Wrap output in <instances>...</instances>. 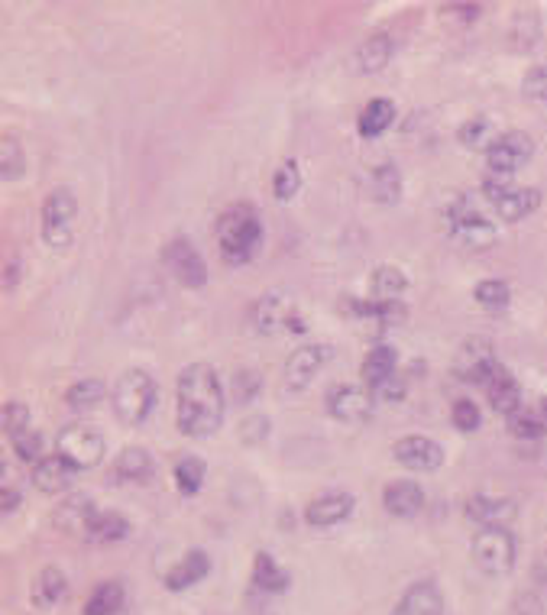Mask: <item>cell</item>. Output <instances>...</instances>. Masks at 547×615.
<instances>
[{"label":"cell","instance_id":"cell-1","mask_svg":"<svg viewBox=\"0 0 547 615\" xmlns=\"http://www.w3.org/2000/svg\"><path fill=\"white\" fill-rule=\"evenodd\" d=\"M175 421L185 437H211L224 421L221 379L208 363H191L175 382Z\"/></svg>","mask_w":547,"mask_h":615},{"label":"cell","instance_id":"cell-2","mask_svg":"<svg viewBox=\"0 0 547 615\" xmlns=\"http://www.w3.org/2000/svg\"><path fill=\"white\" fill-rule=\"evenodd\" d=\"M217 243L221 256L230 266H243L259 253L263 246V221L250 204H234L217 217Z\"/></svg>","mask_w":547,"mask_h":615},{"label":"cell","instance_id":"cell-3","mask_svg":"<svg viewBox=\"0 0 547 615\" xmlns=\"http://www.w3.org/2000/svg\"><path fill=\"white\" fill-rule=\"evenodd\" d=\"M111 402H114V415L123 421V425H143L153 412L156 405V382L146 369H127L117 382H114V392H111Z\"/></svg>","mask_w":547,"mask_h":615},{"label":"cell","instance_id":"cell-4","mask_svg":"<svg viewBox=\"0 0 547 615\" xmlns=\"http://www.w3.org/2000/svg\"><path fill=\"white\" fill-rule=\"evenodd\" d=\"M447 224L450 234H454L457 243L470 246V250H486V246L496 243V224H489V217H483L476 211V204L470 195H460L450 201L447 208Z\"/></svg>","mask_w":547,"mask_h":615},{"label":"cell","instance_id":"cell-5","mask_svg":"<svg viewBox=\"0 0 547 615\" xmlns=\"http://www.w3.org/2000/svg\"><path fill=\"white\" fill-rule=\"evenodd\" d=\"M56 454L75 470H91L98 467L104 457V434L91 425H81V421H72L65 425L56 437Z\"/></svg>","mask_w":547,"mask_h":615},{"label":"cell","instance_id":"cell-6","mask_svg":"<svg viewBox=\"0 0 547 615\" xmlns=\"http://www.w3.org/2000/svg\"><path fill=\"white\" fill-rule=\"evenodd\" d=\"M78 201L72 188H52L43 201V240L52 250H65L72 243V224H75Z\"/></svg>","mask_w":547,"mask_h":615},{"label":"cell","instance_id":"cell-7","mask_svg":"<svg viewBox=\"0 0 547 615\" xmlns=\"http://www.w3.org/2000/svg\"><path fill=\"white\" fill-rule=\"evenodd\" d=\"M473 560L489 577L509 573L515 567V538L509 528H483L473 541Z\"/></svg>","mask_w":547,"mask_h":615},{"label":"cell","instance_id":"cell-8","mask_svg":"<svg viewBox=\"0 0 547 615\" xmlns=\"http://www.w3.org/2000/svg\"><path fill=\"white\" fill-rule=\"evenodd\" d=\"M253 324L259 334H276V331H292L302 334L305 331V318L298 314L295 302L282 292H269L256 302L253 308Z\"/></svg>","mask_w":547,"mask_h":615},{"label":"cell","instance_id":"cell-9","mask_svg":"<svg viewBox=\"0 0 547 615\" xmlns=\"http://www.w3.org/2000/svg\"><path fill=\"white\" fill-rule=\"evenodd\" d=\"M162 266H166L169 276L175 282H182L185 289H201V285L208 282V266H204L201 253L185 237H175L162 246Z\"/></svg>","mask_w":547,"mask_h":615},{"label":"cell","instance_id":"cell-10","mask_svg":"<svg viewBox=\"0 0 547 615\" xmlns=\"http://www.w3.org/2000/svg\"><path fill=\"white\" fill-rule=\"evenodd\" d=\"M531 156H535V140L522 130H509L496 136V143L486 149V172L515 175Z\"/></svg>","mask_w":547,"mask_h":615},{"label":"cell","instance_id":"cell-11","mask_svg":"<svg viewBox=\"0 0 547 615\" xmlns=\"http://www.w3.org/2000/svg\"><path fill=\"white\" fill-rule=\"evenodd\" d=\"M496 357H492V344L486 337H470L467 344L460 347L457 353V363H454V373L470 382V386H489V379L496 376Z\"/></svg>","mask_w":547,"mask_h":615},{"label":"cell","instance_id":"cell-12","mask_svg":"<svg viewBox=\"0 0 547 615\" xmlns=\"http://www.w3.org/2000/svg\"><path fill=\"white\" fill-rule=\"evenodd\" d=\"M373 402L376 395L366 386H337L327 395V412L344 425H363V421L373 415Z\"/></svg>","mask_w":547,"mask_h":615},{"label":"cell","instance_id":"cell-13","mask_svg":"<svg viewBox=\"0 0 547 615\" xmlns=\"http://www.w3.org/2000/svg\"><path fill=\"white\" fill-rule=\"evenodd\" d=\"M392 454L405 470H415V473H431L444 463V447L431 441V437H418V434L402 437V441L392 447Z\"/></svg>","mask_w":547,"mask_h":615},{"label":"cell","instance_id":"cell-14","mask_svg":"<svg viewBox=\"0 0 547 615\" xmlns=\"http://www.w3.org/2000/svg\"><path fill=\"white\" fill-rule=\"evenodd\" d=\"M331 357V347L327 344H305L298 347L289 360H285V382L289 389H305L308 382L321 373V366Z\"/></svg>","mask_w":547,"mask_h":615},{"label":"cell","instance_id":"cell-15","mask_svg":"<svg viewBox=\"0 0 547 615\" xmlns=\"http://www.w3.org/2000/svg\"><path fill=\"white\" fill-rule=\"evenodd\" d=\"M353 505L357 502H353L350 492H327V496L314 499L305 509V522L314 528H334L353 515Z\"/></svg>","mask_w":547,"mask_h":615},{"label":"cell","instance_id":"cell-16","mask_svg":"<svg viewBox=\"0 0 547 615\" xmlns=\"http://www.w3.org/2000/svg\"><path fill=\"white\" fill-rule=\"evenodd\" d=\"M392 615H444V596L434 580L412 583L399 599V606L392 609Z\"/></svg>","mask_w":547,"mask_h":615},{"label":"cell","instance_id":"cell-17","mask_svg":"<svg viewBox=\"0 0 547 615\" xmlns=\"http://www.w3.org/2000/svg\"><path fill=\"white\" fill-rule=\"evenodd\" d=\"M382 505L395 518H415L421 512V505H425V489L412 480L389 483L386 492H382Z\"/></svg>","mask_w":547,"mask_h":615},{"label":"cell","instance_id":"cell-18","mask_svg":"<svg viewBox=\"0 0 547 615\" xmlns=\"http://www.w3.org/2000/svg\"><path fill=\"white\" fill-rule=\"evenodd\" d=\"M486 395H489V405L496 408V412L502 415H515V412H522V386H518V379L509 373L505 366L496 369V376L489 379V386H486Z\"/></svg>","mask_w":547,"mask_h":615},{"label":"cell","instance_id":"cell-19","mask_svg":"<svg viewBox=\"0 0 547 615\" xmlns=\"http://www.w3.org/2000/svg\"><path fill=\"white\" fill-rule=\"evenodd\" d=\"M98 518V509L88 496H68L62 502V509L56 512V525L68 535H78V538H88V528L91 522Z\"/></svg>","mask_w":547,"mask_h":615},{"label":"cell","instance_id":"cell-20","mask_svg":"<svg viewBox=\"0 0 547 615\" xmlns=\"http://www.w3.org/2000/svg\"><path fill=\"white\" fill-rule=\"evenodd\" d=\"M75 467H68V463L56 454V457H43L36 463L33 470V486L39 492H46V496H56V492H65L75 480Z\"/></svg>","mask_w":547,"mask_h":615},{"label":"cell","instance_id":"cell-21","mask_svg":"<svg viewBox=\"0 0 547 615\" xmlns=\"http://www.w3.org/2000/svg\"><path fill=\"white\" fill-rule=\"evenodd\" d=\"M515 502L512 499H492V496H473L467 502V515L473 522H480L486 528H505L515 518Z\"/></svg>","mask_w":547,"mask_h":615},{"label":"cell","instance_id":"cell-22","mask_svg":"<svg viewBox=\"0 0 547 615\" xmlns=\"http://www.w3.org/2000/svg\"><path fill=\"white\" fill-rule=\"evenodd\" d=\"M156 463L149 457V450L143 447H123L114 460V480L120 483H146L153 476Z\"/></svg>","mask_w":547,"mask_h":615},{"label":"cell","instance_id":"cell-23","mask_svg":"<svg viewBox=\"0 0 547 615\" xmlns=\"http://www.w3.org/2000/svg\"><path fill=\"white\" fill-rule=\"evenodd\" d=\"M208 570H211L208 554H204V551H191L166 573V586H169L172 593H182V590H188V586H195V583H201L204 577H208Z\"/></svg>","mask_w":547,"mask_h":615},{"label":"cell","instance_id":"cell-24","mask_svg":"<svg viewBox=\"0 0 547 615\" xmlns=\"http://www.w3.org/2000/svg\"><path fill=\"white\" fill-rule=\"evenodd\" d=\"M395 366H399V353H395L392 347L379 344L366 353V360L360 366V376L366 382V389H379L382 382H389L395 376Z\"/></svg>","mask_w":547,"mask_h":615},{"label":"cell","instance_id":"cell-25","mask_svg":"<svg viewBox=\"0 0 547 615\" xmlns=\"http://www.w3.org/2000/svg\"><path fill=\"white\" fill-rule=\"evenodd\" d=\"M289 570H282L276 564V557L266 554V551H259L256 560H253V586L256 590H263V593H285L289 590Z\"/></svg>","mask_w":547,"mask_h":615},{"label":"cell","instance_id":"cell-26","mask_svg":"<svg viewBox=\"0 0 547 615\" xmlns=\"http://www.w3.org/2000/svg\"><path fill=\"white\" fill-rule=\"evenodd\" d=\"M389 59H392V39L386 33L366 36L360 43V49H357V68L366 75L382 72V68L389 65Z\"/></svg>","mask_w":547,"mask_h":615},{"label":"cell","instance_id":"cell-27","mask_svg":"<svg viewBox=\"0 0 547 615\" xmlns=\"http://www.w3.org/2000/svg\"><path fill=\"white\" fill-rule=\"evenodd\" d=\"M408 289V276L399 266H379L369 279V292L376 302H399Z\"/></svg>","mask_w":547,"mask_h":615},{"label":"cell","instance_id":"cell-28","mask_svg":"<svg viewBox=\"0 0 547 615\" xmlns=\"http://www.w3.org/2000/svg\"><path fill=\"white\" fill-rule=\"evenodd\" d=\"M538 204H541L538 188H512L509 195L496 204V211H499L502 221H522V217H528Z\"/></svg>","mask_w":547,"mask_h":615},{"label":"cell","instance_id":"cell-29","mask_svg":"<svg viewBox=\"0 0 547 615\" xmlns=\"http://www.w3.org/2000/svg\"><path fill=\"white\" fill-rule=\"evenodd\" d=\"M123 603H127V590H123V583L107 580L88 596L85 615H117L123 609Z\"/></svg>","mask_w":547,"mask_h":615},{"label":"cell","instance_id":"cell-30","mask_svg":"<svg viewBox=\"0 0 547 615\" xmlns=\"http://www.w3.org/2000/svg\"><path fill=\"white\" fill-rule=\"evenodd\" d=\"M65 590H68L65 573L56 570V567H46L43 573H39L36 586H33V606L36 609H52L65 596Z\"/></svg>","mask_w":547,"mask_h":615},{"label":"cell","instance_id":"cell-31","mask_svg":"<svg viewBox=\"0 0 547 615\" xmlns=\"http://www.w3.org/2000/svg\"><path fill=\"white\" fill-rule=\"evenodd\" d=\"M392 120H395V104L386 101V98H376V101H369L363 107V114H360V133L366 136V140H373V136L379 133H386L392 127Z\"/></svg>","mask_w":547,"mask_h":615},{"label":"cell","instance_id":"cell-32","mask_svg":"<svg viewBox=\"0 0 547 615\" xmlns=\"http://www.w3.org/2000/svg\"><path fill=\"white\" fill-rule=\"evenodd\" d=\"M130 535V525L123 515H114V512H98V518L91 522L88 528V538L91 544H114V541H123Z\"/></svg>","mask_w":547,"mask_h":615},{"label":"cell","instance_id":"cell-33","mask_svg":"<svg viewBox=\"0 0 547 615\" xmlns=\"http://www.w3.org/2000/svg\"><path fill=\"white\" fill-rule=\"evenodd\" d=\"M373 198L379 201V204H395L402 198V175H399V169L395 166H379V169H373Z\"/></svg>","mask_w":547,"mask_h":615},{"label":"cell","instance_id":"cell-34","mask_svg":"<svg viewBox=\"0 0 547 615\" xmlns=\"http://www.w3.org/2000/svg\"><path fill=\"white\" fill-rule=\"evenodd\" d=\"M204 483V460L201 457H182L175 463V486L182 496H195Z\"/></svg>","mask_w":547,"mask_h":615},{"label":"cell","instance_id":"cell-35","mask_svg":"<svg viewBox=\"0 0 547 615\" xmlns=\"http://www.w3.org/2000/svg\"><path fill=\"white\" fill-rule=\"evenodd\" d=\"M457 140H460L463 146H470V149H489L492 143H496L489 117H470V120L457 130Z\"/></svg>","mask_w":547,"mask_h":615},{"label":"cell","instance_id":"cell-36","mask_svg":"<svg viewBox=\"0 0 547 615\" xmlns=\"http://www.w3.org/2000/svg\"><path fill=\"white\" fill-rule=\"evenodd\" d=\"M104 382L101 379H78L72 389L65 392V402L75 408V412H81V408H91L98 405L104 399Z\"/></svg>","mask_w":547,"mask_h":615},{"label":"cell","instance_id":"cell-37","mask_svg":"<svg viewBox=\"0 0 547 615\" xmlns=\"http://www.w3.org/2000/svg\"><path fill=\"white\" fill-rule=\"evenodd\" d=\"M473 298H476V302H480L486 311H505V308H509L512 292H509V285H505V282L486 279V282H480V285L473 289Z\"/></svg>","mask_w":547,"mask_h":615},{"label":"cell","instance_id":"cell-38","mask_svg":"<svg viewBox=\"0 0 547 615\" xmlns=\"http://www.w3.org/2000/svg\"><path fill=\"white\" fill-rule=\"evenodd\" d=\"M298 188H302V172H298V162H282L276 179H272V191H276L279 201H292L298 195Z\"/></svg>","mask_w":547,"mask_h":615},{"label":"cell","instance_id":"cell-39","mask_svg":"<svg viewBox=\"0 0 547 615\" xmlns=\"http://www.w3.org/2000/svg\"><path fill=\"white\" fill-rule=\"evenodd\" d=\"M30 425V408H26L23 402H4V412H0V428H4V434L10 437H20L23 431H30L26 428Z\"/></svg>","mask_w":547,"mask_h":615},{"label":"cell","instance_id":"cell-40","mask_svg":"<svg viewBox=\"0 0 547 615\" xmlns=\"http://www.w3.org/2000/svg\"><path fill=\"white\" fill-rule=\"evenodd\" d=\"M509 431L515 434V437H522V441H535V437H544V431H547V425H544V418L541 415H535V412H515L512 418H509Z\"/></svg>","mask_w":547,"mask_h":615},{"label":"cell","instance_id":"cell-41","mask_svg":"<svg viewBox=\"0 0 547 615\" xmlns=\"http://www.w3.org/2000/svg\"><path fill=\"white\" fill-rule=\"evenodd\" d=\"M450 421H454V428H457V431L473 434L476 428L483 425V415H480V408H476V402L460 399V402L454 405V412H450Z\"/></svg>","mask_w":547,"mask_h":615},{"label":"cell","instance_id":"cell-42","mask_svg":"<svg viewBox=\"0 0 547 615\" xmlns=\"http://www.w3.org/2000/svg\"><path fill=\"white\" fill-rule=\"evenodd\" d=\"M0 172H4V179H20V172H23V149L17 140H4V149H0Z\"/></svg>","mask_w":547,"mask_h":615},{"label":"cell","instance_id":"cell-43","mask_svg":"<svg viewBox=\"0 0 547 615\" xmlns=\"http://www.w3.org/2000/svg\"><path fill=\"white\" fill-rule=\"evenodd\" d=\"M13 450H17V457L26 460V463H39L43 460V437L36 431H23L20 437H13Z\"/></svg>","mask_w":547,"mask_h":615},{"label":"cell","instance_id":"cell-44","mask_svg":"<svg viewBox=\"0 0 547 615\" xmlns=\"http://www.w3.org/2000/svg\"><path fill=\"white\" fill-rule=\"evenodd\" d=\"M269 431H272V421H269L266 415H250V418L240 421V441H243V444L266 441Z\"/></svg>","mask_w":547,"mask_h":615},{"label":"cell","instance_id":"cell-45","mask_svg":"<svg viewBox=\"0 0 547 615\" xmlns=\"http://www.w3.org/2000/svg\"><path fill=\"white\" fill-rule=\"evenodd\" d=\"M259 386H263V382H259V376L253 373V369H243V373L234 376V402L237 405H250L256 399Z\"/></svg>","mask_w":547,"mask_h":615},{"label":"cell","instance_id":"cell-46","mask_svg":"<svg viewBox=\"0 0 547 615\" xmlns=\"http://www.w3.org/2000/svg\"><path fill=\"white\" fill-rule=\"evenodd\" d=\"M522 91L528 94L531 101L547 104V65L531 68V72L525 75V81H522Z\"/></svg>","mask_w":547,"mask_h":615},{"label":"cell","instance_id":"cell-47","mask_svg":"<svg viewBox=\"0 0 547 615\" xmlns=\"http://www.w3.org/2000/svg\"><path fill=\"white\" fill-rule=\"evenodd\" d=\"M373 395H379V399H386V402H395V399H402L405 395V379H389V382H382L379 389H373Z\"/></svg>","mask_w":547,"mask_h":615},{"label":"cell","instance_id":"cell-48","mask_svg":"<svg viewBox=\"0 0 547 615\" xmlns=\"http://www.w3.org/2000/svg\"><path fill=\"white\" fill-rule=\"evenodd\" d=\"M512 615H541V603H538V596H518L515 599V606H512Z\"/></svg>","mask_w":547,"mask_h":615},{"label":"cell","instance_id":"cell-49","mask_svg":"<svg viewBox=\"0 0 547 615\" xmlns=\"http://www.w3.org/2000/svg\"><path fill=\"white\" fill-rule=\"evenodd\" d=\"M444 10H447V13H457V17L467 20V23H470V20H480V13H483L476 4H447Z\"/></svg>","mask_w":547,"mask_h":615},{"label":"cell","instance_id":"cell-50","mask_svg":"<svg viewBox=\"0 0 547 615\" xmlns=\"http://www.w3.org/2000/svg\"><path fill=\"white\" fill-rule=\"evenodd\" d=\"M17 505H20V492L10 489V486H4V492H0V509H4V515L17 512Z\"/></svg>","mask_w":547,"mask_h":615},{"label":"cell","instance_id":"cell-51","mask_svg":"<svg viewBox=\"0 0 547 615\" xmlns=\"http://www.w3.org/2000/svg\"><path fill=\"white\" fill-rule=\"evenodd\" d=\"M535 583H547V548L535 560Z\"/></svg>","mask_w":547,"mask_h":615},{"label":"cell","instance_id":"cell-52","mask_svg":"<svg viewBox=\"0 0 547 615\" xmlns=\"http://www.w3.org/2000/svg\"><path fill=\"white\" fill-rule=\"evenodd\" d=\"M17 285V263H7L4 269V289H13Z\"/></svg>","mask_w":547,"mask_h":615},{"label":"cell","instance_id":"cell-53","mask_svg":"<svg viewBox=\"0 0 547 615\" xmlns=\"http://www.w3.org/2000/svg\"><path fill=\"white\" fill-rule=\"evenodd\" d=\"M541 405H544V408H541V412H544V415H547V399H544V402H541Z\"/></svg>","mask_w":547,"mask_h":615}]
</instances>
